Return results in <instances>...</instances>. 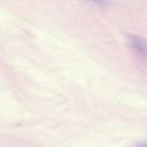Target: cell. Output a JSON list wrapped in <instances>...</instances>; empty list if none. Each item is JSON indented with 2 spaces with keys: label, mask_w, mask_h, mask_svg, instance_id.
Segmentation results:
<instances>
[{
  "label": "cell",
  "mask_w": 147,
  "mask_h": 147,
  "mask_svg": "<svg viewBox=\"0 0 147 147\" xmlns=\"http://www.w3.org/2000/svg\"><path fill=\"white\" fill-rule=\"evenodd\" d=\"M127 43L136 56L143 61L147 62V40L145 38L135 34H130L127 37Z\"/></svg>",
  "instance_id": "cell-1"
},
{
  "label": "cell",
  "mask_w": 147,
  "mask_h": 147,
  "mask_svg": "<svg viewBox=\"0 0 147 147\" xmlns=\"http://www.w3.org/2000/svg\"><path fill=\"white\" fill-rule=\"evenodd\" d=\"M137 147H147V143H146V144H140Z\"/></svg>",
  "instance_id": "cell-2"
},
{
  "label": "cell",
  "mask_w": 147,
  "mask_h": 147,
  "mask_svg": "<svg viewBox=\"0 0 147 147\" xmlns=\"http://www.w3.org/2000/svg\"><path fill=\"white\" fill-rule=\"evenodd\" d=\"M94 1H98V2H102V1H104V0H94Z\"/></svg>",
  "instance_id": "cell-3"
}]
</instances>
